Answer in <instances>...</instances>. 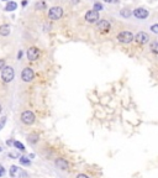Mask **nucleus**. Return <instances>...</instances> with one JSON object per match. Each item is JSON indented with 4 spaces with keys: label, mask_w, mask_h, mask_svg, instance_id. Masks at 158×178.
<instances>
[{
    "label": "nucleus",
    "mask_w": 158,
    "mask_h": 178,
    "mask_svg": "<svg viewBox=\"0 0 158 178\" xmlns=\"http://www.w3.org/2000/svg\"><path fill=\"white\" fill-rule=\"evenodd\" d=\"M116 41L121 45H131L132 42H135V34L131 30H122L117 32L116 35Z\"/></svg>",
    "instance_id": "f257e3e1"
},
{
    "label": "nucleus",
    "mask_w": 158,
    "mask_h": 178,
    "mask_svg": "<svg viewBox=\"0 0 158 178\" xmlns=\"http://www.w3.org/2000/svg\"><path fill=\"white\" fill-rule=\"evenodd\" d=\"M150 15H151L150 9H147L145 6H137L132 9V16L136 20H138V21H145V20L150 18Z\"/></svg>",
    "instance_id": "f03ea898"
},
{
    "label": "nucleus",
    "mask_w": 158,
    "mask_h": 178,
    "mask_svg": "<svg viewBox=\"0 0 158 178\" xmlns=\"http://www.w3.org/2000/svg\"><path fill=\"white\" fill-rule=\"evenodd\" d=\"M63 14H64V10H63L62 6H58V5H56V6H52L48 9V13H47V16H48L50 20L52 21H58L63 18Z\"/></svg>",
    "instance_id": "7ed1b4c3"
},
{
    "label": "nucleus",
    "mask_w": 158,
    "mask_h": 178,
    "mask_svg": "<svg viewBox=\"0 0 158 178\" xmlns=\"http://www.w3.org/2000/svg\"><path fill=\"white\" fill-rule=\"evenodd\" d=\"M100 19H101L100 18V13L95 11L94 9L87 10L85 14H84V20H85V22L89 24V25H95Z\"/></svg>",
    "instance_id": "20e7f679"
},
{
    "label": "nucleus",
    "mask_w": 158,
    "mask_h": 178,
    "mask_svg": "<svg viewBox=\"0 0 158 178\" xmlns=\"http://www.w3.org/2000/svg\"><path fill=\"white\" fill-rule=\"evenodd\" d=\"M151 35L146 31H138L137 34H135V42L138 46H146L150 43L151 41Z\"/></svg>",
    "instance_id": "39448f33"
},
{
    "label": "nucleus",
    "mask_w": 158,
    "mask_h": 178,
    "mask_svg": "<svg viewBox=\"0 0 158 178\" xmlns=\"http://www.w3.org/2000/svg\"><path fill=\"white\" fill-rule=\"evenodd\" d=\"M95 27L100 34H109L111 31V22L106 19H100L99 21L95 24Z\"/></svg>",
    "instance_id": "423d86ee"
},
{
    "label": "nucleus",
    "mask_w": 158,
    "mask_h": 178,
    "mask_svg": "<svg viewBox=\"0 0 158 178\" xmlns=\"http://www.w3.org/2000/svg\"><path fill=\"white\" fill-rule=\"evenodd\" d=\"M15 77V71L11 66H5L1 69V79L4 83H10Z\"/></svg>",
    "instance_id": "0eeeda50"
},
{
    "label": "nucleus",
    "mask_w": 158,
    "mask_h": 178,
    "mask_svg": "<svg viewBox=\"0 0 158 178\" xmlns=\"http://www.w3.org/2000/svg\"><path fill=\"white\" fill-rule=\"evenodd\" d=\"M20 119H21V123L25 124V125H32L36 120V116L31 110H25V111H22V114H21Z\"/></svg>",
    "instance_id": "6e6552de"
},
{
    "label": "nucleus",
    "mask_w": 158,
    "mask_h": 178,
    "mask_svg": "<svg viewBox=\"0 0 158 178\" xmlns=\"http://www.w3.org/2000/svg\"><path fill=\"white\" fill-rule=\"evenodd\" d=\"M35 78V72L31 67H25L22 72H21V79H22V82L25 83H30L32 82Z\"/></svg>",
    "instance_id": "1a4fd4ad"
},
{
    "label": "nucleus",
    "mask_w": 158,
    "mask_h": 178,
    "mask_svg": "<svg viewBox=\"0 0 158 178\" xmlns=\"http://www.w3.org/2000/svg\"><path fill=\"white\" fill-rule=\"evenodd\" d=\"M40 55H41V52L37 47H30V48L26 51V57H27V60L31 61V62L37 61Z\"/></svg>",
    "instance_id": "9d476101"
},
{
    "label": "nucleus",
    "mask_w": 158,
    "mask_h": 178,
    "mask_svg": "<svg viewBox=\"0 0 158 178\" xmlns=\"http://www.w3.org/2000/svg\"><path fill=\"white\" fill-rule=\"evenodd\" d=\"M56 166H57V168H59L62 171H67L69 168V162L66 158H63V157H59V158L56 160Z\"/></svg>",
    "instance_id": "9b49d317"
},
{
    "label": "nucleus",
    "mask_w": 158,
    "mask_h": 178,
    "mask_svg": "<svg viewBox=\"0 0 158 178\" xmlns=\"http://www.w3.org/2000/svg\"><path fill=\"white\" fill-rule=\"evenodd\" d=\"M119 16L120 18H122V19H125V20H129L131 16H132V9H131L130 6H125V8H122L119 11Z\"/></svg>",
    "instance_id": "f8f14e48"
},
{
    "label": "nucleus",
    "mask_w": 158,
    "mask_h": 178,
    "mask_svg": "<svg viewBox=\"0 0 158 178\" xmlns=\"http://www.w3.org/2000/svg\"><path fill=\"white\" fill-rule=\"evenodd\" d=\"M148 50L152 55L158 56V40L157 39H152L148 43Z\"/></svg>",
    "instance_id": "ddd939ff"
},
{
    "label": "nucleus",
    "mask_w": 158,
    "mask_h": 178,
    "mask_svg": "<svg viewBox=\"0 0 158 178\" xmlns=\"http://www.w3.org/2000/svg\"><path fill=\"white\" fill-rule=\"evenodd\" d=\"M95 11H99V13H101L105 10V6H104V3L101 1V0H95V1L93 3V8Z\"/></svg>",
    "instance_id": "4468645a"
},
{
    "label": "nucleus",
    "mask_w": 158,
    "mask_h": 178,
    "mask_svg": "<svg viewBox=\"0 0 158 178\" xmlns=\"http://www.w3.org/2000/svg\"><path fill=\"white\" fill-rule=\"evenodd\" d=\"M38 140H40V136H38V134H35V132H32V134H30L29 136H27V141L31 144V145H35V144H37L38 142Z\"/></svg>",
    "instance_id": "2eb2a0df"
},
{
    "label": "nucleus",
    "mask_w": 158,
    "mask_h": 178,
    "mask_svg": "<svg viewBox=\"0 0 158 178\" xmlns=\"http://www.w3.org/2000/svg\"><path fill=\"white\" fill-rule=\"evenodd\" d=\"M10 34V26L9 25H6V24H4V25H1L0 26V36H8Z\"/></svg>",
    "instance_id": "dca6fc26"
},
{
    "label": "nucleus",
    "mask_w": 158,
    "mask_h": 178,
    "mask_svg": "<svg viewBox=\"0 0 158 178\" xmlns=\"http://www.w3.org/2000/svg\"><path fill=\"white\" fill-rule=\"evenodd\" d=\"M16 9H17L16 1H8V4L5 5V10L6 11H15Z\"/></svg>",
    "instance_id": "f3484780"
},
{
    "label": "nucleus",
    "mask_w": 158,
    "mask_h": 178,
    "mask_svg": "<svg viewBox=\"0 0 158 178\" xmlns=\"http://www.w3.org/2000/svg\"><path fill=\"white\" fill-rule=\"evenodd\" d=\"M19 160H20V163L24 165V166H30V165H31V160L27 158L26 156H21Z\"/></svg>",
    "instance_id": "a211bd4d"
},
{
    "label": "nucleus",
    "mask_w": 158,
    "mask_h": 178,
    "mask_svg": "<svg viewBox=\"0 0 158 178\" xmlns=\"http://www.w3.org/2000/svg\"><path fill=\"white\" fill-rule=\"evenodd\" d=\"M20 170H19V167L17 166H11L10 167V176H11L13 178L17 174V172H19Z\"/></svg>",
    "instance_id": "6ab92c4d"
},
{
    "label": "nucleus",
    "mask_w": 158,
    "mask_h": 178,
    "mask_svg": "<svg viewBox=\"0 0 158 178\" xmlns=\"http://www.w3.org/2000/svg\"><path fill=\"white\" fill-rule=\"evenodd\" d=\"M14 147H16L19 151H22V152L25 151V146L21 144L20 141H14Z\"/></svg>",
    "instance_id": "aec40b11"
},
{
    "label": "nucleus",
    "mask_w": 158,
    "mask_h": 178,
    "mask_svg": "<svg viewBox=\"0 0 158 178\" xmlns=\"http://www.w3.org/2000/svg\"><path fill=\"white\" fill-rule=\"evenodd\" d=\"M150 32L155 34V35H158V24H152L150 26Z\"/></svg>",
    "instance_id": "412c9836"
},
{
    "label": "nucleus",
    "mask_w": 158,
    "mask_h": 178,
    "mask_svg": "<svg viewBox=\"0 0 158 178\" xmlns=\"http://www.w3.org/2000/svg\"><path fill=\"white\" fill-rule=\"evenodd\" d=\"M36 9L37 10H45L46 9V3L43 0H40L38 3H36Z\"/></svg>",
    "instance_id": "4be33fe9"
},
{
    "label": "nucleus",
    "mask_w": 158,
    "mask_h": 178,
    "mask_svg": "<svg viewBox=\"0 0 158 178\" xmlns=\"http://www.w3.org/2000/svg\"><path fill=\"white\" fill-rule=\"evenodd\" d=\"M19 178H30V176H29V173L26 171L20 170L19 171Z\"/></svg>",
    "instance_id": "5701e85b"
},
{
    "label": "nucleus",
    "mask_w": 158,
    "mask_h": 178,
    "mask_svg": "<svg viewBox=\"0 0 158 178\" xmlns=\"http://www.w3.org/2000/svg\"><path fill=\"white\" fill-rule=\"evenodd\" d=\"M104 4H111V5H117L120 4V0H101Z\"/></svg>",
    "instance_id": "b1692460"
},
{
    "label": "nucleus",
    "mask_w": 158,
    "mask_h": 178,
    "mask_svg": "<svg viewBox=\"0 0 158 178\" xmlns=\"http://www.w3.org/2000/svg\"><path fill=\"white\" fill-rule=\"evenodd\" d=\"M5 124H6V118H5V116L0 118V130L5 126Z\"/></svg>",
    "instance_id": "393cba45"
},
{
    "label": "nucleus",
    "mask_w": 158,
    "mask_h": 178,
    "mask_svg": "<svg viewBox=\"0 0 158 178\" xmlns=\"http://www.w3.org/2000/svg\"><path fill=\"white\" fill-rule=\"evenodd\" d=\"M4 174H5V168H4L1 165H0V177H3Z\"/></svg>",
    "instance_id": "a878e982"
},
{
    "label": "nucleus",
    "mask_w": 158,
    "mask_h": 178,
    "mask_svg": "<svg viewBox=\"0 0 158 178\" xmlns=\"http://www.w3.org/2000/svg\"><path fill=\"white\" fill-rule=\"evenodd\" d=\"M5 67V60H0V71Z\"/></svg>",
    "instance_id": "bb28decb"
},
{
    "label": "nucleus",
    "mask_w": 158,
    "mask_h": 178,
    "mask_svg": "<svg viewBox=\"0 0 158 178\" xmlns=\"http://www.w3.org/2000/svg\"><path fill=\"white\" fill-rule=\"evenodd\" d=\"M76 178H89V177H88L87 174H84V173H79V174H78Z\"/></svg>",
    "instance_id": "cd10ccee"
},
{
    "label": "nucleus",
    "mask_w": 158,
    "mask_h": 178,
    "mask_svg": "<svg viewBox=\"0 0 158 178\" xmlns=\"http://www.w3.org/2000/svg\"><path fill=\"white\" fill-rule=\"evenodd\" d=\"M22 55H24V52H22V51H19V53H17V60H21V58H22Z\"/></svg>",
    "instance_id": "c85d7f7f"
},
{
    "label": "nucleus",
    "mask_w": 158,
    "mask_h": 178,
    "mask_svg": "<svg viewBox=\"0 0 158 178\" xmlns=\"http://www.w3.org/2000/svg\"><path fill=\"white\" fill-rule=\"evenodd\" d=\"M9 157H11V158H15V157H19V155L17 153H9ZM20 158V157H19Z\"/></svg>",
    "instance_id": "c756f323"
},
{
    "label": "nucleus",
    "mask_w": 158,
    "mask_h": 178,
    "mask_svg": "<svg viewBox=\"0 0 158 178\" xmlns=\"http://www.w3.org/2000/svg\"><path fill=\"white\" fill-rule=\"evenodd\" d=\"M27 0H22V3H21V5H22V6H26V5H27Z\"/></svg>",
    "instance_id": "7c9ffc66"
},
{
    "label": "nucleus",
    "mask_w": 158,
    "mask_h": 178,
    "mask_svg": "<svg viewBox=\"0 0 158 178\" xmlns=\"http://www.w3.org/2000/svg\"><path fill=\"white\" fill-rule=\"evenodd\" d=\"M72 3H73V4H74V5H76V4H78V3H80V0H73V1H72Z\"/></svg>",
    "instance_id": "2f4dec72"
},
{
    "label": "nucleus",
    "mask_w": 158,
    "mask_h": 178,
    "mask_svg": "<svg viewBox=\"0 0 158 178\" xmlns=\"http://www.w3.org/2000/svg\"><path fill=\"white\" fill-rule=\"evenodd\" d=\"M3 111V108H1V105H0V113H1Z\"/></svg>",
    "instance_id": "473e14b6"
},
{
    "label": "nucleus",
    "mask_w": 158,
    "mask_h": 178,
    "mask_svg": "<svg viewBox=\"0 0 158 178\" xmlns=\"http://www.w3.org/2000/svg\"><path fill=\"white\" fill-rule=\"evenodd\" d=\"M3 1H9V0H3Z\"/></svg>",
    "instance_id": "72a5a7b5"
},
{
    "label": "nucleus",
    "mask_w": 158,
    "mask_h": 178,
    "mask_svg": "<svg viewBox=\"0 0 158 178\" xmlns=\"http://www.w3.org/2000/svg\"><path fill=\"white\" fill-rule=\"evenodd\" d=\"M0 152H1V147H0Z\"/></svg>",
    "instance_id": "f704fd0d"
}]
</instances>
